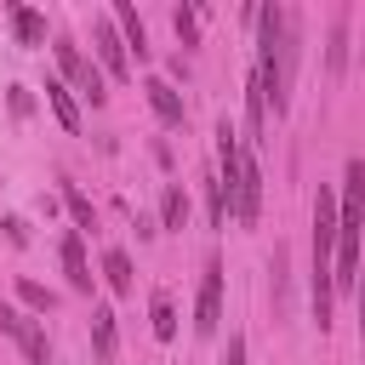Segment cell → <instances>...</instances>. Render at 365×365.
I'll return each mask as SVG.
<instances>
[{
    "label": "cell",
    "instance_id": "30bf717a",
    "mask_svg": "<svg viewBox=\"0 0 365 365\" xmlns=\"http://www.w3.org/2000/svg\"><path fill=\"white\" fill-rule=\"evenodd\" d=\"M103 274H108V291H114V297H131V285H137V274H131V257H125L120 245H114V251L103 257Z\"/></svg>",
    "mask_w": 365,
    "mask_h": 365
},
{
    "label": "cell",
    "instance_id": "5b68a950",
    "mask_svg": "<svg viewBox=\"0 0 365 365\" xmlns=\"http://www.w3.org/2000/svg\"><path fill=\"white\" fill-rule=\"evenodd\" d=\"M97 57H103V68H108L114 80H125V74H131V57H125V40H120L114 17H103V23H97Z\"/></svg>",
    "mask_w": 365,
    "mask_h": 365
},
{
    "label": "cell",
    "instance_id": "8fae6325",
    "mask_svg": "<svg viewBox=\"0 0 365 365\" xmlns=\"http://www.w3.org/2000/svg\"><path fill=\"white\" fill-rule=\"evenodd\" d=\"M148 319H154V336H160V342H171V336H177V302H171V291H154Z\"/></svg>",
    "mask_w": 365,
    "mask_h": 365
},
{
    "label": "cell",
    "instance_id": "7a4b0ae2",
    "mask_svg": "<svg viewBox=\"0 0 365 365\" xmlns=\"http://www.w3.org/2000/svg\"><path fill=\"white\" fill-rule=\"evenodd\" d=\"M51 51H57L63 74H68V80H74V86H80V91H86L91 103H103V97H108V91H103V68H97L91 57H80V46H74V40H57Z\"/></svg>",
    "mask_w": 365,
    "mask_h": 365
},
{
    "label": "cell",
    "instance_id": "3957f363",
    "mask_svg": "<svg viewBox=\"0 0 365 365\" xmlns=\"http://www.w3.org/2000/svg\"><path fill=\"white\" fill-rule=\"evenodd\" d=\"M262 217V171H257V160L240 148V188H234V222H257Z\"/></svg>",
    "mask_w": 365,
    "mask_h": 365
},
{
    "label": "cell",
    "instance_id": "4fadbf2b",
    "mask_svg": "<svg viewBox=\"0 0 365 365\" xmlns=\"http://www.w3.org/2000/svg\"><path fill=\"white\" fill-rule=\"evenodd\" d=\"M46 103H51V114L68 125V131H80V108H74V97H68V86H57V80H46Z\"/></svg>",
    "mask_w": 365,
    "mask_h": 365
},
{
    "label": "cell",
    "instance_id": "ac0fdd59",
    "mask_svg": "<svg viewBox=\"0 0 365 365\" xmlns=\"http://www.w3.org/2000/svg\"><path fill=\"white\" fill-rule=\"evenodd\" d=\"M17 297H23L34 314H46V308H51V291H46V285H34V279H17Z\"/></svg>",
    "mask_w": 365,
    "mask_h": 365
},
{
    "label": "cell",
    "instance_id": "52a82bcc",
    "mask_svg": "<svg viewBox=\"0 0 365 365\" xmlns=\"http://www.w3.org/2000/svg\"><path fill=\"white\" fill-rule=\"evenodd\" d=\"M143 91H148V103H154V114H160L165 125H182V97H177V86H171V80H160V74H154Z\"/></svg>",
    "mask_w": 365,
    "mask_h": 365
},
{
    "label": "cell",
    "instance_id": "d6986e66",
    "mask_svg": "<svg viewBox=\"0 0 365 365\" xmlns=\"http://www.w3.org/2000/svg\"><path fill=\"white\" fill-rule=\"evenodd\" d=\"M222 365H245V336H228V354H222Z\"/></svg>",
    "mask_w": 365,
    "mask_h": 365
},
{
    "label": "cell",
    "instance_id": "e0dca14e",
    "mask_svg": "<svg viewBox=\"0 0 365 365\" xmlns=\"http://www.w3.org/2000/svg\"><path fill=\"white\" fill-rule=\"evenodd\" d=\"M348 63V11L336 17V29H331V68H342Z\"/></svg>",
    "mask_w": 365,
    "mask_h": 365
},
{
    "label": "cell",
    "instance_id": "9a60e30c",
    "mask_svg": "<svg viewBox=\"0 0 365 365\" xmlns=\"http://www.w3.org/2000/svg\"><path fill=\"white\" fill-rule=\"evenodd\" d=\"M160 217H165V228H182V222H188V200H182V188H177V182L160 194Z\"/></svg>",
    "mask_w": 365,
    "mask_h": 365
},
{
    "label": "cell",
    "instance_id": "9c48e42d",
    "mask_svg": "<svg viewBox=\"0 0 365 365\" xmlns=\"http://www.w3.org/2000/svg\"><path fill=\"white\" fill-rule=\"evenodd\" d=\"M114 29H120V40H125V51L137 46V57H148V29H143V17H137V6H114Z\"/></svg>",
    "mask_w": 365,
    "mask_h": 365
},
{
    "label": "cell",
    "instance_id": "2e32d148",
    "mask_svg": "<svg viewBox=\"0 0 365 365\" xmlns=\"http://www.w3.org/2000/svg\"><path fill=\"white\" fill-rule=\"evenodd\" d=\"M63 200H68V211H74V222H80V228H97V211H91V200H86L74 182H63Z\"/></svg>",
    "mask_w": 365,
    "mask_h": 365
},
{
    "label": "cell",
    "instance_id": "ffe728a7",
    "mask_svg": "<svg viewBox=\"0 0 365 365\" xmlns=\"http://www.w3.org/2000/svg\"><path fill=\"white\" fill-rule=\"evenodd\" d=\"M354 291H359V331H365V257H359V279H354Z\"/></svg>",
    "mask_w": 365,
    "mask_h": 365
},
{
    "label": "cell",
    "instance_id": "6da1fadb",
    "mask_svg": "<svg viewBox=\"0 0 365 365\" xmlns=\"http://www.w3.org/2000/svg\"><path fill=\"white\" fill-rule=\"evenodd\" d=\"M0 331H6V336L23 348V359H29V365H46V359H51V342H46V331H40V325H34L23 308H6V302H0Z\"/></svg>",
    "mask_w": 365,
    "mask_h": 365
},
{
    "label": "cell",
    "instance_id": "7c38bea8",
    "mask_svg": "<svg viewBox=\"0 0 365 365\" xmlns=\"http://www.w3.org/2000/svg\"><path fill=\"white\" fill-rule=\"evenodd\" d=\"M11 29H17L23 46H40V40H46V17H40L34 6H11Z\"/></svg>",
    "mask_w": 365,
    "mask_h": 365
},
{
    "label": "cell",
    "instance_id": "8992f818",
    "mask_svg": "<svg viewBox=\"0 0 365 365\" xmlns=\"http://www.w3.org/2000/svg\"><path fill=\"white\" fill-rule=\"evenodd\" d=\"M63 274H68V291H91V262L80 234H63Z\"/></svg>",
    "mask_w": 365,
    "mask_h": 365
},
{
    "label": "cell",
    "instance_id": "5bb4252c",
    "mask_svg": "<svg viewBox=\"0 0 365 365\" xmlns=\"http://www.w3.org/2000/svg\"><path fill=\"white\" fill-rule=\"evenodd\" d=\"M171 29H177L182 46H200V6H177L171 11Z\"/></svg>",
    "mask_w": 365,
    "mask_h": 365
},
{
    "label": "cell",
    "instance_id": "ba28073f",
    "mask_svg": "<svg viewBox=\"0 0 365 365\" xmlns=\"http://www.w3.org/2000/svg\"><path fill=\"white\" fill-rule=\"evenodd\" d=\"M91 348H97V359H103V365H114V354H120V336H114V308H91Z\"/></svg>",
    "mask_w": 365,
    "mask_h": 365
},
{
    "label": "cell",
    "instance_id": "277c9868",
    "mask_svg": "<svg viewBox=\"0 0 365 365\" xmlns=\"http://www.w3.org/2000/svg\"><path fill=\"white\" fill-rule=\"evenodd\" d=\"M194 325L211 336L222 325V262H205V279H200V302H194Z\"/></svg>",
    "mask_w": 365,
    "mask_h": 365
}]
</instances>
